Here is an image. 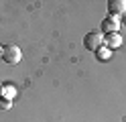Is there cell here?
Here are the masks:
<instances>
[{
  "label": "cell",
  "mask_w": 126,
  "mask_h": 122,
  "mask_svg": "<svg viewBox=\"0 0 126 122\" xmlns=\"http://www.w3.org/2000/svg\"><path fill=\"white\" fill-rule=\"evenodd\" d=\"M102 45H104V37H102V33L92 31V33H88V35L83 37V47L88 49V51H94V53H96Z\"/></svg>",
  "instance_id": "obj_1"
},
{
  "label": "cell",
  "mask_w": 126,
  "mask_h": 122,
  "mask_svg": "<svg viewBox=\"0 0 126 122\" xmlns=\"http://www.w3.org/2000/svg\"><path fill=\"white\" fill-rule=\"evenodd\" d=\"M20 57H22V53L16 45H6L4 51H2V61L8 63V65H16L20 61Z\"/></svg>",
  "instance_id": "obj_2"
},
{
  "label": "cell",
  "mask_w": 126,
  "mask_h": 122,
  "mask_svg": "<svg viewBox=\"0 0 126 122\" xmlns=\"http://www.w3.org/2000/svg\"><path fill=\"white\" fill-rule=\"evenodd\" d=\"M118 29H120V20L116 18V16H106L104 20H102V33L104 35H112V33H118Z\"/></svg>",
  "instance_id": "obj_3"
},
{
  "label": "cell",
  "mask_w": 126,
  "mask_h": 122,
  "mask_svg": "<svg viewBox=\"0 0 126 122\" xmlns=\"http://www.w3.org/2000/svg\"><path fill=\"white\" fill-rule=\"evenodd\" d=\"M108 12L110 16H122L126 12V0H110L108 2Z\"/></svg>",
  "instance_id": "obj_4"
},
{
  "label": "cell",
  "mask_w": 126,
  "mask_h": 122,
  "mask_svg": "<svg viewBox=\"0 0 126 122\" xmlns=\"http://www.w3.org/2000/svg\"><path fill=\"white\" fill-rule=\"evenodd\" d=\"M120 45H122V37L118 35V33H112V35L104 37V47H108L110 51H112V49H118Z\"/></svg>",
  "instance_id": "obj_5"
},
{
  "label": "cell",
  "mask_w": 126,
  "mask_h": 122,
  "mask_svg": "<svg viewBox=\"0 0 126 122\" xmlns=\"http://www.w3.org/2000/svg\"><path fill=\"white\" fill-rule=\"evenodd\" d=\"M96 53H98V57H100V59H102V61H106V59H108V57H110V49H108V47H104V45H102V47L98 49V51H96Z\"/></svg>",
  "instance_id": "obj_6"
},
{
  "label": "cell",
  "mask_w": 126,
  "mask_h": 122,
  "mask_svg": "<svg viewBox=\"0 0 126 122\" xmlns=\"http://www.w3.org/2000/svg\"><path fill=\"white\" fill-rule=\"evenodd\" d=\"M12 96H16V89L14 87H2V98H8L10 100Z\"/></svg>",
  "instance_id": "obj_7"
},
{
  "label": "cell",
  "mask_w": 126,
  "mask_h": 122,
  "mask_svg": "<svg viewBox=\"0 0 126 122\" xmlns=\"http://www.w3.org/2000/svg\"><path fill=\"white\" fill-rule=\"evenodd\" d=\"M10 106H12V102L8 100V98H2V96H0V108H2V110H8Z\"/></svg>",
  "instance_id": "obj_8"
},
{
  "label": "cell",
  "mask_w": 126,
  "mask_h": 122,
  "mask_svg": "<svg viewBox=\"0 0 126 122\" xmlns=\"http://www.w3.org/2000/svg\"><path fill=\"white\" fill-rule=\"evenodd\" d=\"M120 18H122V20H120V24H126V12H124V14L120 16Z\"/></svg>",
  "instance_id": "obj_9"
},
{
  "label": "cell",
  "mask_w": 126,
  "mask_h": 122,
  "mask_svg": "<svg viewBox=\"0 0 126 122\" xmlns=\"http://www.w3.org/2000/svg\"><path fill=\"white\" fill-rule=\"evenodd\" d=\"M2 51H4V47H2V45H0V59H2Z\"/></svg>",
  "instance_id": "obj_10"
},
{
  "label": "cell",
  "mask_w": 126,
  "mask_h": 122,
  "mask_svg": "<svg viewBox=\"0 0 126 122\" xmlns=\"http://www.w3.org/2000/svg\"><path fill=\"white\" fill-rule=\"evenodd\" d=\"M2 87H4V86H2V84H0V96H2Z\"/></svg>",
  "instance_id": "obj_11"
}]
</instances>
